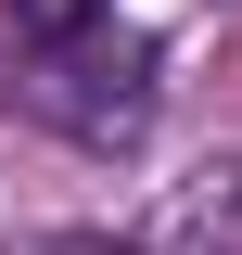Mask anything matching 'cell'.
<instances>
[{"label":"cell","mask_w":242,"mask_h":255,"mask_svg":"<svg viewBox=\"0 0 242 255\" xmlns=\"http://www.w3.org/2000/svg\"><path fill=\"white\" fill-rule=\"evenodd\" d=\"M179 243H191V255H242V153H230V166H217V179L179 204Z\"/></svg>","instance_id":"cell-1"},{"label":"cell","mask_w":242,"mask_h":255,"mask_svg":"<svg viewBox=\"0 0 242 255\" xmlns=\"http://www.w3.org/2000/svg\"><path fill=\"white\" fill-rule=\"evenodd\" d=\"M0 13H13V38L64 51V38H90V13H102V0H0Z\"/></svg>","instance_id":"cell-2"},{"label":"cell","mask_w":242,"mask_h":255,"mask_svg":"<svg viewBox=\"0 0 242 255\" xmlns=\"http://www.w3.org/2000/svg\"><path fill=\"white\" fill-rule=\"evenodd\" d=\"M26 255H140V243H102V230H64V243H26Z\"/></svg>","instance_id":"cell-3"}]
</instances>
